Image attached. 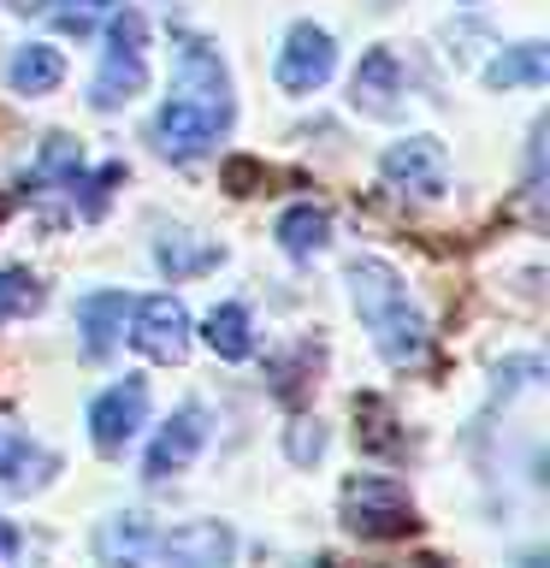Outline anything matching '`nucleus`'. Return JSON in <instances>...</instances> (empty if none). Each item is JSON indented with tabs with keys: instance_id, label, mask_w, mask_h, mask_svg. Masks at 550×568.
<instances>
[{
	"instance_id": "nucleus-25",
	"label": "nucleus",
	"mask_w": 550,
	"mask_h": 568,
	"mask_svg": "<svg viewBox=\"0 0 550 568\" xmlns=\"http://www.w3.org/2000/svg\"><path fill=\"white\" fill-rule=\"evenodd\" d=\"M355 415H379V420H385V403H379V397H367V403H355ZM361 444H367V450H397V438L379 433V426H367Z\"/></svg>"
},
{
	"instance_id": "nucleus-13",
	"label": "nucleus",
	"mask_w": 550,
	"mask_h": 568,
	"mask_svg": "<svg viewBox=\"0 0 550 568\" xmlns=\"http://www.w3.org/2000/svg\"><path fill=\"white\" fill-rule=\"evenodd\" d=\"M53 474H60V456H53L48 444L24 438L18 426H0V486L7 491H35V486H48Z\"/></svg>"
},
{
	"instance_id": "nucleus-8",
	"label": "nucleus",
	"mask_w": 550,
	"mask_h": 568,
	"mask_svg": "<svg viewBox=\"0 0 550 568\" xmlns=\"http://www.w3.org/2000/svg\"><path fill=\"white\" fill-rule=\"evenodd\" d=\"M142 426H149V385L142 379H119L89 403V438H95L101 456H119Z\"/></svg>"
},
{
	"instance_id": "nucleus-17",
	"label": "nucleus",
	"mask_w": 550,
	"mask_h": 568,
	"mask_svg": "<svg viewBox=\"0 0 550 568\" xmlns=\"http://www.w3.org/2000/svg\"><path fill=\"white\" fill-rule=\"evenodd\" d=\"M7 83L18 95H53V89L65 83V53L48 48V42H24L7 65Z\"/></svg>"
},
{
	"instance_id": "nucleus-6",
	"label": "nucleus",
	"mask_w": 550,
	"mask_h": 568,
	"mask_svg": "<svg viewBox=\"0 0 550 568\" xmlns=\"http://www.w3.org/2000/svg\"><path fill=\"white\" fill-rule=\"evenodd\" d=\"M379 178L403 195H420V202H438L444 184H450V160H444V142L438 136H403L390 142L385 160H379Z\"/></svg>"
},
{
	"instance_id": "nucleus-21",
	"label": "nucleus",
	"mask_w": 550,
	"mask_h": 568,
	"mask_svg": "<svg viewBox=\"0 0 550 568\" xmlns=\"http://www.w3.org/2000/svg\"><path fill=\"white\" fill-rule=\"evenodd\" d=\"M154 261H160V273H172V278H195V273H207V266H220V248L190 243L184 231H166L160 248H154Z\"/></svg>"
},
{
	"instance_id": "nucleus-14",
	"label": "nucleus",
	"mask_w": 550,
	"mask_h": 568,
	"mask_svg": "<svg viewBox=\"0 0 550 568\" xmlns=\"http://www.w3.org/2000/svg\"><path fill=\"white\" fill-rule=\"evenodd\" d=\"M149 545H154V527H149V515H136V509L106 515V521L95 527L101 568H142L149 562Z\"/></svg>"
},
{
	"instance_id": "nucleus-2",
	"label": "nucleus",
	"mask_w": 550,
	"mask_h": 568,
	"mask_svg": "<svg viewBox=\"0 0 550 568\" xmlns=\"http://www.w3.org/2000/svg\"><path fill=\"white\" fill-rule=\"evenodd\" d=\"M142 89H149V24H142V12L124 7L113 18V30H106V60L95 71L89 106H95V113H119V106H131Z\"/></svg>"
},
{
	"instance_id": "nucleus-12",
	"label": "nucleus",
	"mask_w": 550,
	"mask_h": 568,
	"mask_svg": "<svg viewBox=\"0 0 550 568\" xmlns=\"http://www.w3.org/2000/svg\"><path fill=\"white\" fill-rule=\"evenodd\" d=\"M177 95H195L207 106H231V113H237V101H231V71L220 60V48L202 42V36H177Z\"/></svg>"
},
{
	"instance_id": "nucleus-26",
	"label": "nucleus",
	"mask_w": 550,
	"mask_h": 568,
	"mask_svg": "<svg viewBox=\"0 0 550 568\" xmlns=\"http://www.w3.org/2000/svg\"><path fill=\"white\" fill-rule=\"evenodd\" d=\"M319 450H326V433H319V420H314V433H291V456H296V462H314Z\"/></svg>"
},
{
	"instance_id": "nucleus-28",
	"label": "nucleus",
	"mask_w": 550,
	"mask_h": 568,
	"mask_svg": "<svg viewBox=\"0 0 550 568\" xmlns=\"http://www.w3.org/2000/svg\"><path fill=\"white\" fill-rule=\"evenodd\" d=\"M319 568H332V562H319Z\"/></svg>"
},
{
	"instance_id": "nucleus-9",
	"label": "nucleus",
	"mask_w": 550,
	"mask_h": 568,
	"mask_svg": "<svg viewBox=\"0 0 550 568\" xmlns=\"http://www.w3.org/2000/svg\"><path fill=\"white\" fill-rule=\"evenodd\" d=\"M149 557H160L166 568H231L237 557V532L225 521H184L172 532H160L149 545Z\"/></svg>"
},
{
	"instance_id": "nucleus-3",
	"label": "nucleus",
	"mask_w": 550,
	"mask_h": 568,
	"mask_svg": "<svg viewBox=\"0 0 550 568\" xmlns=\"http://www.w3.org/2000/svg\"><path fill=\"white\" fill-rule=\"evenodd\" d=\"M344 527L355 539H408V532L420 527L415 515V497H408L403 479L390 474H355L344 486Z\"/></svg>"
},
{
	"instance_id": "nucleus-10",
	"label": "nucleus",
	"mask_w": 550,
	"mask_h": 568,
	"mask_svg": "<svg viewBox=\"0 0 550 568\" xmlns=\"http://www.w3.org/2000/svg\"><path fill=\"white\" fill-rule=\"evenodd\" d=\"M202 444H207V408H202V403H184V408H177V415L154 433L149 462H142V479H172V474H184Z\"/></svg>"
},
{
	"instance_id": "nucleus-1",
	"label": "nucleus",
	"mask_w": 550,
	"mask_h": 568,
	"mask_svg": "<svg viewBox=\"0 0 550 568\" xmlns=\"http://www.w3.org/2000/svg\"><path fill=\"white\" fill-rule=\"evenodd\" d=\"M349 302L390 367H415L426 355V314L390 261H349Z\"/></svg>"
},
{
	"instance_id": "nucleus-18",
	"label": "nucleus",
	"mask_w": 550,
	"mask_h": 568,
	"mask_svg": "<svg viewBox=\"0 0 550 568\" xmlns=\"http://www.w3.org/2000/svg\"><path fill=\"white\" fill-rule=\"evenodd\" d=\"M202 344L220 355V362H248V355H255V326H248L243 302H220V308L202 320Z\"/></svg>"
},
{
	"instance_id": "nucleus-23",
	"label": "nucleus",
	"mask_w": 550,
	"mask_h": 568,
	"mask_svg": "<svg viewBox=\"0 0 550 568\" xmlns=\"http://www.w3.org/2000/svg\"><path fill=\"white\" fill-rule=\"evenodd\" d=\"M119 184H124V166H119V160H106L101 172L78 178V184H71V190H78V220H101V213L113 207V190H119Z\"/></svg>"
},
{
	"instance_id": "nucleus-11",
	"label": "nucleus",
	"mask_w": 550,
	"mask_h": 568,
	"mask_svg": "<svg viewBox=\"0 0 550 568\" xmlns=\"http://www.w3.org/2000/svg\"><path fill=\"white\" fill-rule=\"evenodd\" d=\"M349 106H355V113H367V119H397V106H403V65H397V53H390V48H367L361 53V65H355V78H349Z\"/></svg>"
},
{
	"instance_id": "nucleus-16",
	"label": "nucleus",
	"mask_w": 550,
	"mask_h": 568,
	"mask_svg": "<svg viewBox=\"0 0 550 568\" xmlns=\"http://www.w3.org/2000/svg\"><path fill=\"white\" fill-rule=\"evenodd\" d=\"M326 243H332V213L319 202H296L278 213V248L291 261H314Z\"/></svg>"
},
{
	"instance_id": "nucleus-7",
	"label": "nucleus",
	"mask_w": 550,
	"mask_h": 568,
	"mask_svg": "<svg viewBox=\"0 0 550 568\" xmlns=\"http://www.w3.org/2000/svg\"><path fill=\"white\" fill-rule=\"evenodd\" d=\"M131 344L160 367H177L190 355V308L177 296H142L131 302Z\"/></svg>"
},
{
	"instance_id": "nucleus-24",
	"label": "nucleus",
	"mask_w": 550,
	"mask_h": 568,
	"mask_svg": "<svg viewBox=\"0 0 550 568\" xmlns=\"http://www.w3.org/2000/svg\"><path fill=\"white\" fill-rule=\"evenodd\" d=\"M106 7H119V0H65V7L53 12V24H60L65 36H89V30H95V18H101Z\"/></svg>"
},
{
	"instance_id": "nucleus-5",
	"label": "nucleus",
	"mask_w": 550,
	"mask_h": 568,
	"mask_svg": "<svg viewBox=\"0 0 550 568\" xmlns=\"http://www.w3.org/2000/svg\"><path fill=\"white\" fill-rule=\"evenodd\" d=\"M332 71H337L332 30H319V24H291L284 30V48H278V65H273L284 95H314V89L332 83Z\"/></svg>"
},
{
	"instance_id": "nucleus-27",
	"label": "nucleus",
	"mask_w": 550,
	"mask_h": 568,
	"mask_svg": "<svg viewBox=\"0 0 550 568\" xmlns=\"http://www.w3.org/2000/svg\"><path fill=\"white\" fill-rule=\"evenodd\" d=\"M415 568H444V562H432V557H426V562H415Z\"/></svg>"
},
{
	"instance_id": "nucleus-22",
	"label": "nucleus",
	"mask_w": 550,
	"mask_h": 568,
	"mask_svg": "<svg viewBox=\"0 0 550 568\" xmlns=\"http://www.w3.org/2000/svg\"><path fill=\"white\" fill-rule=\"evenodd\" d=\"M42 308V284H35L30 266H0V326L7 320H24Z\"/></svg>"
},
{
	"instance_id": "nucleus-19",
	"label": "nucleus",
	"mask_w": 550,
	"mask_h": 568,
	"mask_svg": "<svg viewBox=\"0 0 550 568\" xmlns=\"http://www.w3.org/2000/svg\"><path fill=\"white\" fill-rule=\"evenodd\" d=\"M83 178V149L65 131H53L35 154V166L24 172V190H71Z\"/></svg>"
},
{
	"instance_id": "nucleus-15",
	"label": "nucleus",
	"mask_w": 550,
	"mask_h": 568,
	"mask_svg": "<svg viewBox=\"0 0 550 568\" xmlns=\"http://www.w3.org/2000/svg\"><path fill=\"white\" fill-rule=\"evenodd\" d=\"M124 320H131V296L124 291H95L78 302V326H83V349L106 355L124 337Z\"/></svg>"
},
{
	"instance_id": "nucleus-4",
	"label": "nucleus",
	"mask_w": 550,
	"mask_h": 568,
	"mask_svg": "<svg viewBox=\"0 0 550 568\" xmlns=\"http://www.w3.org/2000/svg\"><path fill=\"white\" fill-rule=\"evenodd\" d=\"M231 119H237L231 106H207V101L177 95L172 89V101L154 113V149L166 160H202L213 142L231 131Z\"/></svg>"
},
{
	"instance_id": "nucleus-20",
	"label": "nucleus",
	"mask_w": 550,
	"mask_h": 568,
	"mask_svg": "<svg viewBox=\"0 0 550 568\" xmlns=\"http://www.w3.org/2000/svg\"><path fill=\"white\" fill-rule=\"evenodd\" d=\"M486 83L491 89H544L550 83V48L544 42L503 48V60L486 65Z\"/></svg>"
}]
</instances>
